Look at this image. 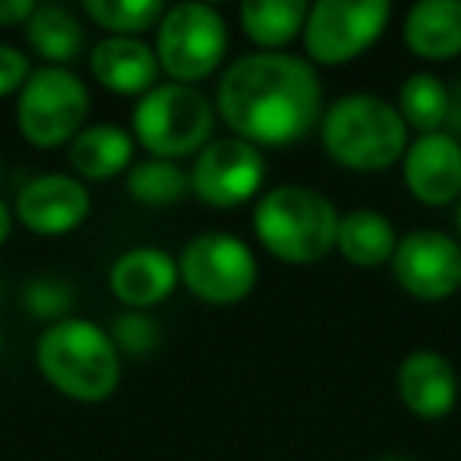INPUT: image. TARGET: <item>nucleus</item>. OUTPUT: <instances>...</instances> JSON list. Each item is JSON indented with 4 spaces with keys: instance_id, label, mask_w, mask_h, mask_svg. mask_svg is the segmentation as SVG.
Returning a JSON list of instances; mask_svg holds the SVG:
<instances>
[{
    "instance_id": "1",
    "label": "nucleus",
    "mask_w": 461,
    "mask_h": 461,
    "mask_svg": "<svg viewBox=\"0 0 461 461\" xmlns=\"http://www.w3.org/2000/svg\"><path fill=\"white\" fill-rule=\"evenodd\" d=\"M218 114L250 146H291L322 121V86L307 60L282 51L244 54L224 70Z\"/></svg>"
},
{
    "instance_id": "2",
    "label": "nucleus",
    "mask_w": 461,
    "mask_h": 461,
    "mask_svg": "<svg viewBox=\"0 0 461 461\" xmlns=\"http://www.w3.org/2000/svg\"><path fill=\"white\" fill-rule=\"evenodd\" d=\"M39 370L60 395L95 404L121 383V351L92 320H58L35 345Z\"/></svg>"
},
{
    "instance_id": "3",
    "label": "nucleus",
    "mask_w": 461,
    "mask_h": 461,
    "mask_svg": "<svg viewBox=\"0 0 461 461\" xmlns=\"http://www.w3.org/2000/svg\"><path fill=\"white\" fill-rule=\"evenodd\" d=\"M339 221L332 199L301 184L269 190L253 212V230L263 250L288 266L322 263L335 250Z\"/></svg>"
},
{
    "instance_id": "4",
    "label": "nucleus",
    "mask_w": 461,
    "mask_h": 461,
    "mask_svg": "<svg viewBox=\"0 0 461 461\" xmlns=\"http://www.w3.org/2000/svg\"><path fill=\"white\" fill-rule=\"evenodd\" d=\"M326 155L348 171H383L408 152V127L392 102L351 92L332 102L320 121Z\"/></svg>"
},
{
    "instance_id": "5",
    "label": "nucleus",
    "mask_w": 461,
    "mask_h": 461,
    "mask_svg": "<svg viewBox=\"0 0 461 461\" xmlns=\"http://www.w3.org/2000/svg\"><path fill=\"white\" fill-rule=\"evenodd\" d=\"M212 130H215V108L196 86H155L133 108V140L152 158L177 161L186 155H199Z\"/></svg>"
},
{
    "instance_id": "6",
    "label": "nucleus",
    "mask_w": 461,
    "mask_h": 461,
    "mask_svg": "<svg viewBox=\"0 0 461 461\" xmlns=\"http://www.w3.org/2000/svg\"><path fill=\"white\" fill-rule=\"evenodd\" d=\"M228 54V23L212 4L167 7L155 35V60L171 83L196 86L221 67Z\"/></svg>"
},
{
    "instance_id": "7",
    "label": "nucleus",
    "mask_w": 461,
    "mask_h": 461,
    "mask_svg": "<svg viewBox=\"0 0 461 461\" xmlns=\"http://www.w3.org/2000/svg\"><path fill=\"white\" fill-rule=\"evenodd\" d=\"M89 114V89L67 67H45L26 79L16 104L23 140L39 149H58L83 133Z\"/></svg>"
},
{
    "instance_id": "8",
    "label": "nucleus",
    "mask_w": 461,
    "mask_h": 461,
    "mask_svg": "<svg viewBox=\"0 0 461 461\" xmlns=\"http://www.w3.org/2000/svg\"><path fill=\"white\" fill-rule=\"evenodd\" d=\"M180 282L193 297L212 307H230L257 288L259 266L253 250L234 234L209 230L199 234L180 253Z\"/></svg>"
},
{
    "instance_id": "9",
    "label": "nucleus",
    "mask_w": 461,
    "mask_h": 461,
    "mask_svg": "<svg viewBox=\"0 0 461 461\" xmlns=\"http://www.w3.org/2000/svg\"><path fill=\"white\" fill-rule=\"evenodd\" d=\"M389 0H320L303 23L307 58L322 67L351 64L389 26Z\"/></svg>"
},
{
    "instance_id": "10",
    "label": "nucleus",
    "mask_w": 461,
    "mask_h": 461,
    "mask_svg": "<svg viewBox=\"0 0 461 461\" xmlns=\"http://www.w3.org/2000/svg\"><path fill=\"white\" fill-rule=\"evenodd\" d=\"M266 180V158L247 140H215L196 155L190 171V190L215 209H238L250 203Z\"/></svg>"
},
{
    "instance_id": "11",
    "label": "nucleus",
    "mask_w": 461,
    "mask_h": 461,
    "mask_svg": "<svg viewBox=\"0 0 461 461\" xmlns=\"http://www.w3.org/2000/svg\"><path fill=\"white\" fill-rule=\"evenodd\" d=\"M392 276L417 301H448L461 288V244L433 228L411 230L395 247Z\"/></svg>"
},
{
    "instance_id": "12",
    "label": "nucleus",
    "mask_w": 461,
    "mask_h": 461,
    "mask_svg": "<svg viewBox=\"0 0 461 461\" xmlns=\"http://www.w3.org/2000/svg\"><path fill=\"white\" fill-rule=\"evenodd\" d=\"M89 190L70 174H39L16 196V218L39 238H64L89 218Z\"/></svg>"
},
{
    "instance_id": "13",
    "label": "nucleus",
    "mask_w": 461,
    "mask_h": 461,
    "mask_svg": "<svg viewBox=\"0 0 461 461\" xmlns=\"http://www.w3.org/2000/svg\"><path fill=\"white\" fill-rule=\"evenodd\" d=\"M408 193L423 205H448L461 199V142L452 133H427L408 146L402 158Z\"/></svg>"
},
{
    "instance_id": "14",
    "label": "nucleus",
    "mask_w": 461,
    "mask_h": 461,
    "mask_svg": "<svg viewBox=\"0 0 461 461\" xmlns=\"http://www.w3.org/2000/svg\"><path fill=\"white\" fill-rule=\"evenodd\" d=\"M111 291L121 303L142 313L174 294L180 282L177 259L161 247H133L111 266Z\"/></svg>"
},
{
    "instance_id": "15",
    "label": "nucleus",
    "mask_w": 461,
    "mask_h": 461,
    "mask_svg": "<svg viewBox=\"0 0 461 461\" xmlns=\"http://www.w3.org/2000/svg\"><path fill=\"white\" fill-rule=\"evenodd\" d=\"M398 398L420 420H439L458 402V373L439 351H411L398 364Z\"/></svg>"
},
{
    "instance_id": "16",
    "label": "nucleus",
    "mask_w": 461,
    "mask_h": 461,
    "mask_svg": "<svg viewBox=\"0 0 461 461\" xmlns=\"http://www.w3.org/2000/svg\"><path fill=\"white\" fill-rule=\"evenodd\" d=\"M89 67L92 77L114 95H146L155 89V77H158V60L152 48L140 39H121V35L98 41Z\"/></svg>"
},
{
    "instance_id": "17",
    "label": "nucleus",
    "mask_w": 461,
    "mask_h": 461,
    "mask_svg": "<svg viewBox=\"0 0 461 461\" xmlns=\"http://www.w3.org/2000/svg\"><path fill=\"white\" fill-rule=\"evenodd\" d=\"M404 45L420 60H452L461 54V0H420L404 16Z\"/></svg>"
},
{
    "instance_id": "18",
    "label": "nucleus",
    "mask_w": 461,
    "mask_h": 461,
    "mask_svg": "<svg viewBox=\"0 0 461 461\" xmlns=\"http://www.w3.org/2000/svg\"><path fill=\"white\" fill-rule=\"evenodd\" d=\"M136 152V140L117 123H95L86 127L77 140L70 142V167L83 180H111L130 171V161Z\"/></svg>"
},
{
    "instance_id": "19",
    "label": "nucleus",
    "mask_w": 461,
    "mask_h": 461,
    "mask_svg": "<svg viewBox=\"0 0 461 461\" xmlns=\"http://www.w3.org/2000/svg\"><path fill=\"white\" fill-rule=\"evenodd\" d=\"M395 224L373 209H357L341 215L335 250L357 269H376L383 263H392L395 257Z\"/></svg>"
},
{
    "instance_id": "20",
    "label": "nucleus",
    "mask_w": 461,
    "mask_h": 461,
    "mask_svg": "<svg viewBox=\"0 0 461 461\" xmlns=\"http://www.w3.org/2000/svg\"><path fill=\"white\" fill-rule=\"evenodd\" d=\"M26 41L41 60L51 67H64L83 54L86 35L77 14L60 4H39L26 23Z\"/></svg>"
},
{
    "instance_id": "21",
    "label": "nucleus",
    "mask_w": 461,
    "mask_h": 461,
    "mask_svg": "<svg viewBox=\"0 0 461 461\" xmlns=\"http://www.w3.org/2000/svg\"><path fill=\"white\" fill-rule=\"evenodd\" d=\"M310 7L303 0H247L240 4V26L253 45L278 51L303 32Z\"/></svg>"
},
{
    "instance_id": "22",
    "label": "nucleus",
    "mask_w": 461,
    "mask_h": 461,
    "mask_svg": "<svg viewBox=\"0 0 461 461\" xmlns=\"http://www.w3.org/2000/svg\"><path fill=\"white\" fill-rule=\"evenodd\" d=\"M398 114L404 127L417 130L420 136L439 133L448 114V89L433 73H414L398 86Z\"/></svg>"
},
{
    "instance_id": "23",
    "label": "nucleus",
    "mask_w": 461,
    "mask_h": 461,
    "mask_svg": "<svg viewBox=\"0 0 461 461\" xmlns=\"http://www.w3.org/2000/svg\"><path fill=\"white\" fill-rule=\"evenodd\" d=\"M186 190H190V174H186L177 161L146 158L127 171V193L140 205L167 209V205H174L177 199H184Z\"/></svg>"
},
{
    "instance_id": "24",
    "label": "nucleus",
    "mask_w": 461,
    "mask_h": 461,
    "mask_svg": "<svg viewBox=\"0 0 461 461\" xmlns=\"http://www.w3.org/2000/svg\"><path fill=\"white\" fill-rule=\"evenodd\" d=\"M83 10L95 26L108 29L111 35L136 39L140 32L158 29L167 7L161 0H86Z\"/></svg>"
},
{
    "instance_id": "25",
    "label": "nucleus",
    "mask_w": 461,
    "mask_h": 461,
    "mask_svg": "<svg viewBox=\"0 0 461 461\" xmlns=\"http://www.w3.org/2000/svg\"><path fill=\"white\" fill-rule=\"evenodd\" d=\"M23 303L32 316L39 320H58L70 310L73 291L60 278H35L26 291H23Z\"/></svg>"
},
{
    "instance_id": "26",
    "label": "nucleus",
    "mask_w": 461,
    "mask_h": 461,
    "mask_svg": "<svg viewBox=\"0 0 461 461\" xmlns=\"http://www.w3.org/2000/svg\"><path fill=\"white\" fill-rule=\"evenodd\" d=\"M117 351L133 354V357H142L149 354L155 345H158V326H155L149 316L142 313H123L114 320V335H111Z\"/></svg>"
},
{
    "instance_id": "27",
    "label": "nucleus",
    "mask_w": 461,
    "mask_h": 461,
    "mask_svg": "<svg viewBox=\"0 0 461 461\" xmlns=\"http://www.w3.org/2000/svg\"><path fill=\"white\" fill-rule=\"evenodd\" d=\"M29 77H32V70H29L26 54L14 45H0V98L23 92Z\"/></svg>"
},
{
    "instance_id": "28",
    "label": "nucleus",
    "mask_w": 461,
    "mask_h": 461,
    "mask_svg": "<svg viewBox=\"0 0 461 461\" xmlns=\"http://www.w3.org/2000/svg\"><path fill=\"white\" fill-rule=\"evenodd\" d=\"M35 7V0H0V26H26Z\"/></svg>"
},
{
    "instance_id": "29",
    "label": "nucleus",
    "mask_w": 461,
    "mask_h": 461,
    "mask_svg": "<svg viewBox=\"0 0 461 461\" xmlns=\"http://www.w3.org/2000/svg\"><path fill=\"white\" fill-rule=\"evenodd\" d=\"M446 127L452 130V136H461V79L448 89V114H446Z\"/></svg>"
},
{
    "instance_id": "30",
    "label": "nucleus",
    "mask_w": 461,
    "mask_h": 461,
    "mask_svg": "<svg viewBox=\"0 0 461 461\" xmlns=\"http://www.w3.org/2000/svg\"><path fill=\"white\" fill-rule=\"evenodd\" d=\"M10 230H14V215H10L7 203H4V199H0V244H7Z\"/></svg>"
},
{
    "instance_id": "31",
    "label": "nucleus",
    "mask_w": 461,
    "mask_h": 461,
    "mask_svg": "<svg viewBox=\"0 0 461 461\" xmlns=\"http://www.w3.org/2000/svg\"><path fill=\"white\" fill-rule=\"evenodd\" d=\"M455 228H458V238H461V199H458V212H455Z\"/></svg>"
},
{
    "instance_id": "32",
    "label": "nucleus",
    "mask_w": 461,
    "mask_h": 461,
    "mask_svg": "<svg viewBox=\"0 0 461 461\" xmlns=\"http://www.w3.org/2000/svg\"><path fill=\"white\" fill-rule=\"evenodd\" d=\"M379 461H414V458H402V455H392V458H379Z\"/></svg>"
},
{
    "instance_id": "33",
    "label": "nucleus",
    "mask_w": 461,
    "mask_h": 461,
    "mask_svg": "<svg viewBox=\"0 0 461 461\" xmlns=\"http://www.w3.org/2000/svg\"><path fill=\"white\" fill-rule=\"evenodd\" d=\"M0 351H4V332H0Z\"/></svg>"
}]
</instances>
